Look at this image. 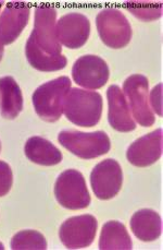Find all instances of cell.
Segmentation results:
<instances>
[{"label":"cell","mask_w":163,"mask_h":250,"mask_svg":"<svg viewBox=\"0 0 163 250\" xmlns=\"http://www.w3.org/2000/svg\"><path fill=\"white\" fill-rule=\"evenodd\" d=\"M25 50L61 57L62 47L57 36V10L49 6L37 7L34 17V30L26 42Z\"/></svg>","instance_id":"6da1fadb"},{"label":"cell","mask_w":163,"mask_h":250,"mask_svg":"<svg viewBox=\"0 0 163 250\" xmlns=\"http://www.w3.org/2000/svg\"><path fill=\"white\" fill-rule=\"evenodd\" d=\"M63 113L76 126L94 127L102 114V96L95 91L73 87L65 96Z\"/></svg>","instance_id":"7a4b0ae2"},{"label":"cell","mask_w":163,"mask_h":250,"mask_svg":"<svg viewBox=\"0 0 163 250\" xmlns=\"http://www.w3.org/2000/svg\"><path fill=\"white\" fill-rule=\"evenodd\" d=\"M68 77H60L41 84L33 93L32 102L36 114L47 123H54L63 114L65 96L71 90Z\"/></svg>","instance_id":"3957f363"},{"label":"cell","mask_w":163,"mask_h":250,"mask_svg":"<svg viewBox=\"0 0 163 250\" xmlns=\"http://www.w3.org/2000/svg\"><path fill=\"white\" fill-rule=\"evenodd\" d=\"M58 141L71 153L83 160L96 159L107 154L111 149L110 139L105 131L63 130L58 135Z\"/></svg>","instance_id":"277c9868"},{"label":"cell","mask_w":163,"mask_h":250,"mask_svg":"<svg viewBox=\"0 0 163 250\" xmlns=\"http://www.w3.org/2000/svg\"><path fill=\"white\" fill-rule=\"evenodd\" d=\"M54 196L59 205L69 210L85 209L91 205V194L81 172L67 169L54 184Z\"/></svg>","instance_id":"5b68a950"},{"label":"cell","mask_w":163,"mask_h":250,"mask_svg":"<svg viewBox=\"0 0 163 250\" xmlns=\"http://www.w3.org/2000/svg\"><path fill=\"white\" fill-rule=\"evenodd\" d=\"M96 25L102 43L110 48H123L132 40V26L119 9L109 8L98 13Z\"/></svg>","instance_id":"8992f818"},{"label":"cell","mask_w":163,"mask_h":250,"mask_svg":"<svg viewBox=\"0 0 163 250\" xmlns=\"http://www.w3.org/2000/svg\"><path fill=\"white\" fill-rule=\"evenodd\" d=\"M123 91L128 100V106L135 120L143 127L155 124V115L149 106V83L143 75H133L124 81Z\"/></svg>","instance_id":"52a82bcc"},{"label":"cell","mask_w":163,"mask_h":250,"mask_svg":"<svg viewBox=\"0 0 163 250\" xmlns=\"http://www.w3.org/2000/svg\"><path fill=\"white\" fill-rule=\"evenodd\" d=\"M98 222L95 216L84 214L70 217L60 226L59 237L69 249H82L91 246L97 233Z\"/></svg>","instance_id":"ba28073f"},{"label":"cell","mask_w":163,"mask_h":250,"mask_svg":"<svg viewBox=\"0 0 163 250\" xmlns=\"http://www.w3.org/2000/svg\"><path fill=\"white\" fill-rule=\"evenodd\" d=\"M123 173L118 161L107 159L97 164L91 174L92 191L100 200L114 198L122 188Z\"/></svg>","instance_id":"9c48e42d"},{"label":"cell","mask_w":163,"mask_h":250,"mask_svg":"<svg viewBox=\"0 0 163 250\" xmlns=\"http://www.w3.org/2000/svg\"><path fill=\"white\" fill-rule=\"evenodd\" d=\"M109 67L96 55H85L73 64L72 77L76 84L87 90H98L109 80Z\"/></svg>","instance_id":"30bf717a"},{"label":"cell","mask_w":163,"mask_h":250,"mask_svg":"<svg viewBox=\"0 0 163 250\" xmlns=\"http://www.w3.org/2000/svg\"><path fill=\"white\" fill-rule=\"evenodd\" d=\"M91 34V22L81 13L72 12L61 17L57 22L59 43L70 49H77L86 44Z\"/></svg>","instance_id":"8fae6325"},{"label":"cell","mask_w":163,"mask_h":250,"mask_svg":"<svg viewBox=\"0 0 163 250\" xmlns=\"http://www.w3.org/2000/svg\"><path fill=\"white\" fill-rule=\"evenodd\" d=\"M31 9L24 2H9L0 15V44L15 42L27 25Z\"/></svg>","instance_id":"7c38bea8"},{"label":"cell","mask_w":163,"mask_h":250,"mask_svg":"<svg viewBox=\"0 0 163 250\" xmlns=\"http://www.w3.org/2000/svg\"><path fill=\"white\" fill-rule=\"evenodd\" d=\"M162 155V129L137 139L128 146L127 157L128 162L137 167H147L160 159Z\"/></svg>","instance_id":"4fadbf2b"},{"label":"cell","mask_w":163,"mask_h":250,"mask_svg":"<svg viewBox=\"0 0 163 250\" xmlns=\"http://www.w3.org/2000/svg\"><path fill=\"white\" fill-rule=\"evenodd\" d=\"M108 97V120L110 126L116 131L129 132L135 130L136 123L134 122L129 106L122 90L118 85H111L107 91Z\"/></svg>","instance_id":"5bb4252c"},{"label":"cell","mask_w":163,"mask_h":250,"mask_svg":"<svg viewBox=\"0 0 163 250\" xmlns=\"http://www.w3.org/2000/svg\"><path fill=\"white\" fill-rule=\"evenodd\" d=\"M129 223L134 235L143 242H153L160 237L162 220L156 211L151 209L139 210L134 213Z\"/></svg>","instance_id":"9a60e30c"},{"label":"cell","mask_w":163,"mask_h":250,"mask_svg":"<svg viewBox=\"0 0 163 250\" xmlns=\"http://www.w3.org/2000/svg\"><path fill=\"white\" fill-rule=\"evenodd\" d=\"M24 153L31 162L43 166H54L62 161V153L47 139L32 137L24 146Z\"/></svg>","instance_id":"2e32d148"},{"label":"cell","mask_w":163,"mask_h":250,"mask_svg":"<svg viewBox=\"0 0 163 250\" xmlns=\"http://www.w3.org/2000/svg\"><path fill=\"white\" fill-rule=\"evenodd\" d=\"M23 109V95L12 77L0 78V113L4 119H15Z\"/></svg>","instance_id":"e0dca14e"},{"label":"cell","mask_w":163,"mask_h":250,"mask_svg":"<svg viewBox=\"0 0 163 250\" xmlns=\"http://www.w3.org/2000/svg\"><path fill=\"white\" fill-rule=\"evenodd\" d=\"M133 247L132 239L124 224L118 221H109L102 226L99 249L113 250V249H127Z\"/></svg>","instance_id":"ac0fdd59"},{"label":"cell","mask_w":163,"mask_h":250,"mask_svg":"<svg viewBox=\"0 0 163 250\" xmlns=\"http://www.w3.org/2000/svg\"><path fill=\"white\" fill-rule=\"evenodd\" d=\"M11 248L15 250L23 249H47V242L43 234L37 230H22L13 236Z\"/></svg>","instance_id":"d6986e66"},{"label":"cell","mask_w":163,"mask_h":250,"mask_svg":"<svg viewBox=\"0 0 163 250\" xmlns=\"http://www.w3.org/2000/svg\"><path fill=\"white\" fill-rule=\"evenodd\" d=\"M125 8L139 20L145 22L159 19L162 16V3L150 1H127Z\"/></svg>","instance_id":"ffe728a7"},{"label":"cell","mask_w":163,"mask_h":250,"mask_svg":"<svg viewBox=\"0 0 163 250\" xmlns=\"http://www.w3.org/2000/svg\"><path fill=\"white\" fill-rule=\"evenodd\" d=\"M13 183L11 167L6 162L0 161V197L6 196L10 191Z\"/></svg>","instance_id":"44dd1931"},{"label":"cell","mask_w":163,"mask_h":250,"mask_svg":"<svg viewBox=\"0 0 163 250\" xmlns=\"http://www.w3.org/2000/svg\"><path fill=\"white\" fill-rule=\"evenodd\" d=\"M161 100H162V84H158L157 86L153 87V90L150 94V102L152 105V108L155 109V112L162 116V105H161Z\"/></svg>","instance_id":"7402d4cb"},{"label":"cell","mask_w":163,"mask_h":250,"mask_svg":"<svg viewBox=\"0 0 163 250\" xmlns=\"http://www.w3.org/2000/svg\"><path fill=\"white\" fill-rule=\"evenodd\" d=\"M2 56H3V46L0 44V62H1Z\"/></svg>","instance_id":"603a6c76"},{"label":"cell","mask_w":163,"mask_h":250,"mask_svg":"<svg viewBox=\"0 0 163 250\" xmlns=\"http://www.w3.org/2000/svg\"><path fill=\"white\" fill-rule=\"evenodd\" d=\"M0 249H4V247H3V245L0 243Z\"/></svg>","instance_id":"cb8c5ba5"},{"label":"cell","mask_w":163,"mask_h":250,"mask_svg":"<svg viewBox=\"0 0 163 250\" xmlns=\"http://www.w3.org/2000/svg\"><path fill=\"white\" fill-rule=\"evenodd\" d=\"M2 3H3V1H0V9H1V7H2Z\"/></svg>","instance_id":"d4e9b609"},{"label":"cell","mask_w":163,"mask_h":250,"mask_svg":"<svg viewBox=\"0 0 163 250\" xmlns=\"http://www.w3.org/2000/svg\"><path fill=\"white\" fill-rule=\"evenodd\" d=\"M0 152H1V142H0Z\"/></svg>","instance_id":"484cf974"}]
</instances>
